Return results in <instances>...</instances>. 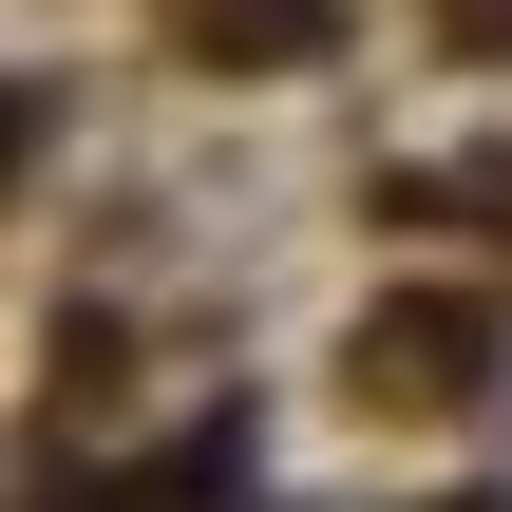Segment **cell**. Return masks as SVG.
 Instances as JSON below:
<instances>
[{
    "label": "cell",
    "mask_w": 512,
    "mask_h": 512,
    "mask_svg": "<svg viewBox=\"0 0 512 512\" xmlns=\"http://www.w3.org/2000/svg\"><path fill=\"white\" fill-rule=\"evenodd\" d=\"M456 512H512V494H456Z\"/></svg>",
    "instance_id": "5"
},
{
    "label": "cell",
    "mask_w": 512,
    "mask_h": 512,
    "mask_svg": "<svg viewBox=\"0 0 512 512\" xmlns=\"http://www.w3.org/2000/svg\"><path fill=\"white\" fill-rule=\"evenodd\" d=\"M437 38L456 57H512V0H437Z\"/></svg>",
    "instance_id": "4"
},
{
    "label": "cell",
    "mask_w": 512,
    "mask_h": 512,
    "mask_svg": "<svg viewBox=\"0 0 512 512\" xmlns=\"http://www.w3.org/2000/svg\"><path fill=\"white\" fill-rule=\"evenodd\" d=\"M209 57H323V0H190Z\"/></svg>",
    "instance_id": "3"
},
{
    "label": "cell",
    "mask_w": 512,
    "mask_h": 512,
    "mask_svg": "<svg viewBox=\"0 0 512 512\" xmlns=\"http://www.w3.org/2000/svg\"><path fill=\"white\" fill-rule=\"evenodd\" d=\"M342 361H361V399H475V380H494V323H475V304H437V285H399Z\"/></svg>",
    "instance_id": "1"
},
{
    "label": "cell",
    "mask_w": 512,
    "mask_h": 512,
    "mask_svg": "<svg viewBox=\"0 0 512 512\" xmlns=\"http://www.w3.org/2000/svg\"><path fill=\"white\" fill-rule=\"evenodd\" d=\"M133 512H266V475H247V418H209V437H171V456L133 475Z\"/></svg>",
    "instance_id": "2"
}]
</instances>
